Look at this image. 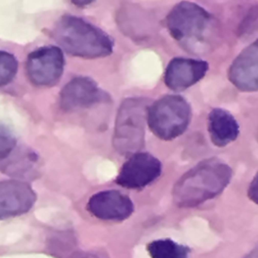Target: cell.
<instances>
[{"mask_svg": "<svg viewBox=\"0 0 258 258\" xmlns=\"http://www.w3.org/2000/svg\"><path fill=\"white\" fill-rule=\"evenodd\" d=\"M87 208L96 218L109 221H122L129 218L134 205L129 196L117 190H105L93 195Z\"/></svg>", "mask_w": 258, "mask_h": 258, "instance_id": "obj_10", "label": "cell"}, {"mask_svg": "<svg viewBox=\"0 0 258 258\" xmlns=\"http://www.w3.org/2000/svg\"><path fill=\"white\" fill-rule=\"evenodd\" d=\"M147 250L152 258H189L191 249L170 238L151 241Z\"/></svg>", "mask_w": 258, "mask_h": 258, "instance_id": "obj_15", "label": "cell"}, {"mask_svg": "<svg viewBox=\"0 0 258 258\" xmlns=\"http://www.w3.org/2000/svg\"><path fill=\"white\" fill-rule=\"evenodd\" d=\"M91 3L90 1H75V2H74V4L78 6H87L91 4Z\"/></svg>", "mask_w": 258, "mask_h": 258, "instance_id": "obj_23", "label": "cell"}, {"mask_svg": "<svg viewBox=\"0 0 258 258\" xmlns=\"http://www.w3.org/2000/svg\"><path fill=\"white\" fill-rule=\"evenodd\" d=\"M53 37L66 52L81 58H103L111 55L114 49L110 36L77 16L61 17L54 28Z\"/></svg>", "mask_w": 258, "mask_h": 258, "instance_id": "obj_2", "label": "cell"}, {"mask_svg": "<svg viewBox=\"0 0 258 258\" xmlns=\"http://www.w3.org/2000/svg\"><path fill=\"white\" fill-rule=\"evenodd\" d=\"M37 201V195L23 181H0V220L26 214Z\"/></svg>", "mask_w": 258, "mask_h": 258, "instance_id": "obj_9", "label": "cell"}, {"mask_svg": "<svg viewBox=\"0 0 258 258\" xmlns=\"http://www.w3.org/2000/svg\"><path fill=\"white\" fill-rule=\"evenodd\" d=\"M71 258H108L106 253L99 250H87V251H75Z\"/></svg>", "mask_w": 258, "mask_h": 258, "instance_id": "obj_20", "label": "cell"}, {"mask_svg": "<svg viewBox=\"0 0 258 258\" xmlns=\"http://www.w3.org/2000/svg\"><path fill=\"white\" fill-rule=\"evenodd\" d=\"M0 171L16 180L34 179L39 173V158L37 154L18 145L4 161L0 163Z\"/></svg>", "mask_w": 258, "mask_h": 258, "instance_id": "obj_13", "label": "cell"}, {"mask_svg": "<svg viewBox=\"0 0 258 258\" xmlns=\"http://www.w3.org/2000/svg\"><path fill=\"white\" fill-rule=\"evenodd\" d=\"M18 61L10 52L0 50V87L10 84L18 72Z\"/></svg>", "mask_w": 258, "mask_h": 258, "instance_id": "obj_16", "label": "cell"}, {"mask_svg": "<svg viewBox=\"0 0 258 258\" xmlns=\"http://www.w3.org/2000/svg\"><path fill=\"white\" fill-rule=\"evenodd\" d=\"M148 107L147 99L143 98H129L120 105L113 144L121 155H134L144 146Z\"/></svg>", "mask_w": 258, "mask_h": 258, "instance_id": "obj_4", "label": "cell"}, {"mask_svg": "<svg viewBox=\"0 0 258 258\" xmlns=\"http://www.w3.org/2000/svg\"><path fill=\"white\" fill-rule=\"evenodd\" d=\"M244 258H258L257 249L254 248L248 254L246 255Z\"/></svg>", "mask_w": 258, "mask_h": 258, "instance_id": "obj_22", "label": "cell"}, {"mask_svg": "<svg viewBox=\"0 0 258 258\" xmlns=\"http://www.w3.org/2000/svg\"><path fill=\"white\" fill-rule=\"evenodd\" d=\"M208 69V63L202 60L173 58L166 69L164 83L173 91H182L203 79Z\"/></svg>", "mask_w": 258, "mask_h": 258, "instance_id": "obj_11", "label": "cell"}, {"mask_svg": "<svg viewBox=\"0 0 258 258\" xmlns=\"http://www.w3.org/2000/svg\"><path fill=\"white\" fill-rule=\"evenodd\" d=\"M109 100L108 95L93 80L86 77L72 79L60 94L61 107L67 111L90 108Z\"/></svg>", "mask_w": 258, "mask_h": 258, "instance_id": "obj_8", "label": "cell"}, {"mask_svg": "<svg viewBox=\"0 0 258 258\" xmlns=\"http://www.w3.org/2000/svg\"><path fill=\"white\" fill-rule=\"evenodd\" d=\"M256 21H257V9L255 7L254 9H252L249 12L248 15L246 16L245 19L240 28V31L244 34L251 33V31H253V29L256 30V23H257Z\"/></svg>", "mask_w": 258, "mask_h": 258, "instance_id": "obj_19", "label": "cell"}, {"mask_svg": "<svg viewBox=\"0 0 258 258\" xmlns=\"http://www.w3.org/2000/svg\"><path fill=\"white\" fill-rule=\"evenodd\" d=\"M248 196L253 202H257V179L256 176L253 178L248 189Z\"/></svg>", "mask_w": 258, "mask_h": 258, "instance_id": "obj_21", "label": "cell"}, {"mask_svg": "<svg viewBox=\"0 0 258 258\" xmlns=\"http://www.w3.org/2000/svg\"><path fill=\"white\" fill-rule=\"evenodd\" d=\"M62 51L56 46L39 48L29 54L26 69L34 85L50 87L58 82L64 71Z\"/></svg>", "mask_w": 258, "mask_h": 258, "instance_id": "obj_6", "label": "cell"}, {"mask_svg": "<svg viewBox=\"0 0 258 258\" xmlns=\"http://www.w3.org/2000/svg\"><path fill=\"white\" fill-rule=\"evenodd\" d=\"M162 172L161 161L147 152L134 154L122 166L116 183L123 188L141 189L156 180Z\"/></svg>", "mask_w": 258, "mask_h": 258, "instance_id": "obj_7", "label": "cell"}, {"mask_svg": "<svg viewBox=\"0 0 258 258\" xmlns=\"http://www.w3.org/2000/svg\"><path fill=\"white\" fill-rule=\"evenodd\" d=\"M213 25L211 14L194 3H179L166 19L170 35L185 50L193 53L206 49L212 34Z\"/></svg>", "mask_w": 258, "mask_h": 258, "instance_id": "obj_3", "label": "cell"}, {"mask_svg": "<svg viewBox=\"0 0 258 258\" xmlns=\"http://www.w3.org/2000/svg\"><path fill=\"white\" fill-rule=\"evenodd\" d=\"M232 176L228 164L211 158L190 169L175 184L174 203L180 208H193L217 197L226 188Z\"/></svg>", "mask_w": 258, "mask_h": 258, "instance_id": "obj_1", "label": "cell"}, {"mask_svg": "<svg viewBox=\"0 0 258 258\" xmlns=\"http://www.w3.org/2000/svg\"><path fill=\"white\" fill-rule=\"evenodd\" d=\"M208 132L211 141L218 147H224L238 138L239 125L232 114L222 108H214L208 120Z\"/></svg>", "mask_w": 258, "mask_h": 258, "instance_id": "obj_14", "label": "cell"}, {"mask_svg": "<svg viewBox=\"0 0 258 258\" xmlns=\"http://www.w3.org/2000/svg\"><path fill=\"white\" fill-rule=\"evenodd\" d=\"M18 145L17 140L10 131L0 127V163L10 155Z\"/></svg>", "mask_w": 258, "mask_h": 258, "instance_id": "obj_17", "label": "cell"}, {"mask_svg": "<svg viewBox=\"0 0 258 258\" xmlns=\"http://www.w3.org/2000/svg\"><path fill=\"white\" fill-rule=\"evenodd\" d=\"M191 111L182 96H164L148 107L146 121L152 132L161 140H172L182 135L189 125Z\"/></svg>", "mask_w": 258, "mask_h": 258, "instance_id": "obj_5", "label": "cell"}, {"mask_svg": "<svg viewBox=\"0 0 258 258\" xmlns=\"http://www.w3.org/2000/svg\"><path fill=\"white\" fill-rule=\"evenodd\" d=\"M257 42L247 46L234 60L229 70V79L242 92H256L258 88Z\"/></svg>", "mask_w": 258, "mask_h": 258, "instance_id": "obj_12", "label": "cell"}, {"mask_svg": "<svg viewBox=\"0 0 258 258\" xmlns=\"http://www.w3.org/2000/svg\"><path fill=\"white\" fill-rule=\"evenodd\" d=\"M74 244H75V239L73 237L67 234H61L52 238L50 246L52 247V251L56 253H66V250L69 251Z\"/></svg>", "mask_w": 258, "mask_h": 258, "instance_id": "obj_18", "label": "cell"}]
</instances>
